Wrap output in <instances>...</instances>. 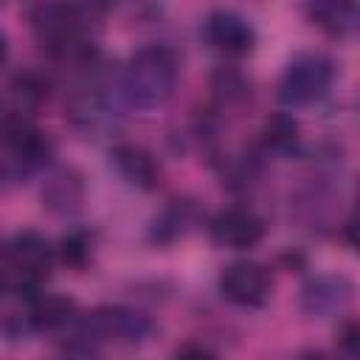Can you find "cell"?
<instances>
[{
  "mask_svg": "<svg viewBox=\"0 0 360 360\" xmlns=\"http://www.w3.org/2000/svg\"><path fill=\"white\" fill-rule=\"evenodd\" d=\"M177 76H180V65H177V56L172 48L143 45L129 56V62L124 68L121 87L132 104L158 107L174 93Z\"/></svg>",
  "mask_w": 360,
  "mask_h": 360,
  "instance_id": "obj_1",
  "label": "cell"
},
{
  "mask_svg": "<svg viewBox=\"0 0 360 360\" xmlns=\"http://www.w3.org/2000/svg\"><path fill=\"white\" fill-rule=\"evenodd\" d=\"M48 155L51 141L28 115L11 112L0 118V177L14 180L45 163Z\"/></svg>",
  "mask_w": 360,
  "mask_h": 360,
  "instance_id": "obj_2",
  "label": "cell"
},
{
  "mask_svg": "<svg viewBox=\"0 0 360 360\" xmlns=\"http://www.w3.org/2000/svg\"><path fill=\"white\" fill-rule=\"evenodd\" d=\"M82 25H84L82 8L68 0L39 3L31 11V28L37 39L56 56H73V59L90 56V48L82 42Z\"/></svg>",
  "mask_w": 360,
  "mask_h": 360,
  "instance_id": "obj_3",
  "label": "cell"
},
{
  "mask_svg": "<svg viewBox=\"0 0 360 360\" xmlns=\"http://www.w3.org/2000/svg\"><path fill=\"white\" fill-rule=\"evenodd\" d=\"M51 264L53 250L42 236L31 231L17 233L0 253V290L31 292L48 276Z\"/></svg>",
  "mask_w": 360,
  "mask_h": 360,
  "instance_id": "obj_4",
  "label": "cell"
},
{
  "mask_svg": "<svg viewBox=\"0 0 360 360\" xmlns=\"http://www.w3.org/2000/svg\"><path fill=\"white\" fill-rule=\"evenodd\" d=\"M332 79H335V65L329 56L301 53L281 73L278 96H281V101H287L292 107H304V104H312L321 96H326V90L332 87Z\"/></svg>",
  "mask_w": 360,
  "mask_h": 360,
  "instance_id": "obj_5",
  "label": "cell"
},
{
  "mask_svg": "<svg viewBox=\"0 0 360 360\" xmlns=\"http://www.w3.org/2000/svg\"><path fill=\"white\" fill-rule=\"evenodd\" d=\"M152 332V323L124 307H101L84 318V332L82 338L87 340H112V343H141Z\"/></svg>",
  "mask_w": 360,
  "mask_h": 360,
  "instance_id": "obj_6",
  "label": "cell"
},
{
  "mask_svg": "<svg viewBox=\"0 0 360 360\" xmlns=\"http://www.w3.org/2000/svg\"><path fill=\"white\" fill-rule=\"evenodd\" d=\"M222 295L236 307H262L270 298L273 278L264 264L259 262H233L219 276Z\"/></svg>",
  "mask_w": 360,
  "mask_h": 360,
  "instance_id": "obj_7",
  "label": "cell"
},
{
  "mask_svg": "<svg viewBox=\"0 0 360 360\" xmlns=\"http://www.w3.org/2000/svg\"><path fill=\"white\" fill-rule=\"evenodd\" d=\"M202 37H205V42L214 51H219L225 56H245L256 45L253 25L245 17L233 14V11H214V14H208V20L202 22Z\"/></svg>",
  "mask_w": 360,
  "mask_h": 360,
  "instance_id": "obj_8",
  "label": "cell"
},
{
  "mask_svg": "<svg viewBox=\"0 0 360 360\" xmlns=\"http://www.w3.org/2000/svg\"><path fill=\"white\" fill-rule=\"evenodd\" d=\"M208 231L217 245L242 250V248H253L264 236V222L248 208H225L211 219Z\"/></svg>",
  "mask_w": 360,
  "mask_h": 360,
  "instance_id": "obj_9",
  "label": "cell"
},
{
  "mask_svg": "<svg viewBox=\"0 0 360 360\" xmlns=\"http://www.w3.org/2000/svg\"><path fill=\"white\" fill-rule=\"evenodd\" d=\"M112 163H115L118 174L127 183H132V186H138L143 191H152V188L160 186V174L163 172H160L158 158L149 149L138 146V143H118L115 152H112Z\"/></svg>",
  "mask_w": 360,
  "mask_h": 360,
  "instance_id": "obj_10",
  "label": "cell"
},
{
  "mask_svg": "<svg viewBox=\"0 0 360 360\" xmlns=\"http://www.w3.org/2000/svg\"><path fill=\"white\" fill-rule=\"evenodd\" d=\"M309 20L329 37H349L357 28V0H307Z\"/></svg>",
  "mask_w": 360,
  "mask_h": 360,
  "instance_id": "obj_11",
  "label": "cell"
},
{
  "mask_svg": "<svg viewBox=\"0 0 360 360\" xmlns=\"http://www.w3.org/2000/svg\"><path fill=\"white\" fill-rule=\"evenodd\" d=\"M76 315V304L65 295H34L31 304H28V315L25 321L34 326V329H62L73 321Z\"/></svg>",
  "mask_w": 360,
  "mask_h": 360,
  "instance_id": "obj_12",
  "label": "cell"
},
{
  "mask_svg": "<svg viewBox=\"0 0 360 360\" xmlns=\"http://www.w3.org/2000/svg\"><path fill=\"white\" fill-rule=\"evenodd\" d=\"M200 222V211L191 200H174L158 219H155V239L172 242L177 236H186Z\"/></svg>",
  "mask_w": 360,
  "mask_h": 360,
  "instance_id": "obj_13",
  "label": "cell"
},
{
  "mask_svg": "<svg viewBox=\"0 0 360 360\" xmlns=\"http://www.w3.org/2000/svg\"><path fill=\"white\" fill-rule=\"evenodd\" d=\"M352 298V284L346 278H318L307 287V309L315 315H326L332 309H340Z\"/></svg>",
  "mask_w": 360,
  "mask_h": 360,
  "instance_id": "obj_14",
  "label": "cell"
},
{
  "mask_svg": "<svg viewBox=\"0 0 360 360\" xmlns=\"http://www.w3.org/2000/svg\"><path fill=\"white\" fill-rule=\"evenodd\" d=\"M70 115H73V121H76L79 127H84V129H101V127L110 124V118H112L107 98H104L101 93H96V90H87V93L76 96V98L70 101Z\"/></svg>",
  "mask_w": 360,
  "mask_h": 360,
  "instance_id": "obj_15",
  "label": "cell"
},
{
  "mask_svg": "<svg viewBox=\"0 0 360 360\" xmlns=\"http://www.w3.org/2000/svg\"><path fill=\"white\" fill-rule=\"evenodd\" d=\"M42 200L51 211H73L82 200V183L73 172H59L42 191Z\"/></svg>",
  "mask_w": 360,
  "mask_h": 360,
  "instance_id": "obj_16",
  "label": "cell"
},
{
  "mask_svg": "<svg viewBox=\"0 0 360 360\" xmlns=\"http://www.w3.org/2000/svg\"><path fill=\"white\" fill-rule=\"evenodd\" d=\"M262 141H264L267 149L284 152V149L295 146V141H298V124L290 115H273L264 124V129H262Z\"/></svg>",
  "mask_w": 360,
  "mask_h": 360,
  "instance_id": "obj_17",
  "label": "cell"
},
{
  "mask_svg": "<svg viewBox=\"0 0 360 360\" xmlns=\"http://www.w3.org/2000/svg\"><path fill=\"white\" fill-rule=\"evenodd\" d=\"M11 90H14V96H17L25 107H37V104L48 96V79H45L42 73H37V70H22V73L14 76Z\"/></svg>",
  "mask_w": 360,
  "mask_h": 360,
  "instance_id": "obj_18",
  "label": "cell"
},
{
  "mask_svg": "<svg viewBox=\"0 0 360 360\" xmlns=\"http://www.w3.org/2000/svg\"><path fill=\"white\" fill-rule=\"evenodd\" d=\"M84 256H87V245H84V239H79V236H65V239H62V259H65V262H70V264H82Z\"/></svg>",
  "mask_w": 360,
  "mask_h": 360,
  "instance_id": "obj_19",
  "label": "cell"
},
{
  "mask_svg": "<svg viewBox=\"0 0 360 360\" xmlns=\"http://www.w3.org/2000/svg\"><path fill=\"white\" fill-rule=\"evenodd\" d=\"M354 338H357V326H354V323H346V326H343V335H340V343H343L349 352H354V343H357Z\"/></svg>",
  "mask_w": 360,
  "mask_h": 360,
  "instance_id": "obj_20",
  "label": "cell"
},
{
  "mask_svg": "<svg viewBox=\"0 0 360 360\" xmlns=\"http://www.w3.org/2000/svg\"><path fill=\"white\" fill-rule=\"evenodd\" d=\"M6 53H8V48H6V37L0 34V62L6 59Z\"/></svg>",
  "mask_w": 360,
  "mask_h": 360,
  "instance_id": "obj_21",
  "label": "cell"
},
{
  "mask_svg": "<svg viewBox=\"0 0 360 360\" xmlns=\"http://www.w3.org/2000/svg\"><path fill=\"white\" fill-rule=\"evenodd\" d=\"M0 3H3V0H0Z\"/></svg>",
  "mask_w": 360,
  "mask_h": 360,
  "instance_id": "obj_22",
  "label": "cell"
}]
</instances>
